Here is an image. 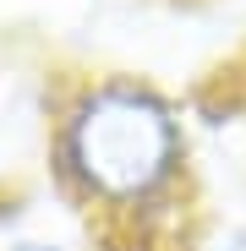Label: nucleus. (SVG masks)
Returning <instances> with one entry per match:
<instances>
[{"label": "nucleus", "instance_id": "obj_1", "mask_svg": "<svg viewBox=\"0 0 246 251\" xmlns=\"http://www.w3.org/2000/svg\"><path fill=\"white\" fill-rule=\"evenodd\" d=\"M66 164L99 202H142L170 186L181 164V126L148 88L104 82L66 120Z\"/></svg>", "mask_w": 246, "mask_h": 251}, {"label": "nucleus", "instance_id": "obj_2", "mask_svg": "<svg viewBox=\"0 0 246 251\" xmlns=\"http://www.w3.org/2000/svg\"><path fill=\"white\" fill-rule=\"evenodd\" d=\"M17 251H55V246H17Z\"/></svg>", "mask_w": 246, "mask_h": 251}]
</instances>
